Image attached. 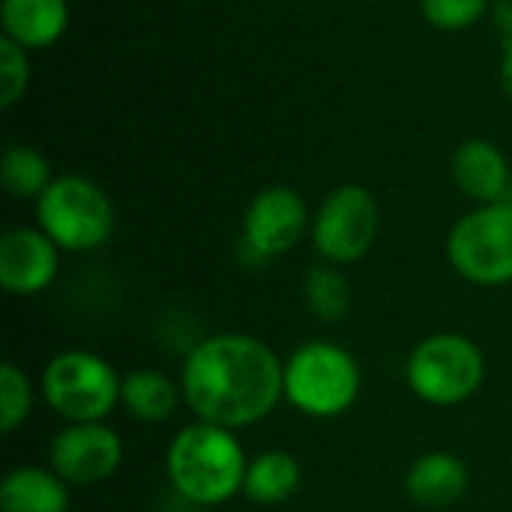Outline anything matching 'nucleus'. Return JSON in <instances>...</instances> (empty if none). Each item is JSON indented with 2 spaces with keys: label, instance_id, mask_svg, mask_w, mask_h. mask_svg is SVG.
I'll use <instances>...</instances> for the list:
<instances>
[{
  "label": "nucleus",
  "instance_id": "20",
  "mask_svg": "<svg viewBox=\"0 0 512 512\" xmlns=\"http://www.w3.org/2000/svg\"><path fill=\"white\" fill-rule=\"evenodd\" d=\"M33 408V384L15 363L0 366V432H18Z\"/></svg>",
  "mask_w": 512,
  "mask_h": 512
},
{
  "label": "nucleus",
  "instance_id": "19",
  "mask_svg": "<svg viewBox=\"0 0 512 512\" xmlns=\"http://www.w3.org/2000/svg\"><path fill=\"white\" fill-rule=\"evenodd\" d=\"M306 309L321 321H342L351 309V285L336 270V264L312 267L303 279Z\"/></svg>",
  "mask_w": 512,
  "mask_h": 512
},
{
  "label": "nucleus",
  "instance_id": "10",
  "mask_svg": "<svg viewBox=\"0 0 512 512\" xmlns=\"http://www.w3.org/2000/svg\"><path fill=\"white\" fill-rule=\"evenodd\" d=\"M309 228V207L291 186L261 189L243 216V249L261 261L288 255Z\"/></svg>",
  "mask_w": 512,
  "mask_h": 512
},
{
  "label": "nucleus",
  "instance_id": "23",
  "mask_svg": "<svg viewBox=\"0 0 512 512\" xmlns=\"http://www.w3.org/2000/svg\"><path fill=\"white\" fill-rule=\"evenodd\" d=\"M492 21L504 33V39H512V0H492Z\"/></svg>",
  "mask_w": 512,
  "mask_h": 512
},
{
  "label": "nucleus",
  "instance_id": "7",
  "mask_svg": "<svg viewBox=\"0 0 512 512\" xmlns=\"http://www.w3.org/2000/svg\"><path fill=\"white\" fill-rule=\"evenodd\" d=\"M447 261L471 285H510L512 204L492 201L465 213L447 237Z\"/></svg>",
  "mask_w": 512,
  "mask_h": 512
},
{
  "label": "nucleus",
  "instance_id": "15",
  "mask_svg": "<svg viewBox=\"0 0 512 512\" xmlns=\"http://www.w3.org/2000/svg\"><path fill=\"white\" fill-rule=\"evenodd\" d=\"M0 512H69V486L45 465L12 468L0 483Z\"/></svg>",
  "mask_w": 512,
  "mask_h": 512
},
{
  "label": "nucleus",
  "instance_id": "12",
  "mask_svg": "<svg viewBox=\"0 0 512 512\" xmlns=\"http://www.w3.org/2000/svg\"><path fill=\"white\" fill-rule=\"evenodd\" d=\"M471 486L468 465L447 450H432L414 459V465L405 474V492L414 504L444 510L465 498Z\"/></svg>",
  "mask_w": 512,
  "mask_h": 512
},
{
  "label": "nucleus",
  "instance_id": "24",
  "mask_svg": "<svg viewBox=\"0 0 512 512\" xmlns=\"http://www.w3.org/2000/svg\"><path fill=\"white\" fill-rule=\"evenodd\" d=\"M501 84L504 93L512 102V39H504V54H501Z\"/></svg>",
  "mask_w": 512,
  "mask_h": 512
},
{
  "label": "nucleus",
  "instance_id": "11",
  "mask_svg": "<svg viewBox=\"0 0 512 512\" xmlns=\"http://www.w3.org/2000/svg\"><path fill=\"white\" fill-rule=\"evenodd\" d=\"M60 270V249L42 228H9L0 237V285L6 294H42Z\"/></svg>",
  "mask_w": 512,
  "mask_h": 512
},
{
  "label": "nucleus",
  "instance_id": "16",
  "mask_svg": "<svg viewBox=\"0 0 512 512\" xmlns=\"http://www.w3.org/2000/svg\"><path fill=\"white\" fill-rule=\"evenodd\" d=\"M180 402H183L180 381L168 378L159 369H135L123 375L120 405L138 423H147V426L165 423L177 411Z\"/></svg>",
  "mask_w": 512,
  "mask_h": 512
},
{
  "label": "nucleus",
  "instance_id": "18",
  "mask_svg": "<svg viewBox=\"0 0 512 512\" xmlns=\"http://www.w3.org/2000/svg\"><path fill=\"white\" fill-rule=\"evenodd\" d=\"M0 180L12 198L39 201L42 192L54 183V174H51V162L36 147L15 144V147H6L0 159Z\"/></svg>",
  "mask_w": 512,
  "mask_h": 512
},
{
  "label": "nucleus",
  "instance_id": "14",
  "mask_svg": "<svg viewBox=\"0 0 512 512\" xmlns=\"http://www.w3.org/2000/svg\"><path fill=\"white\" fill-rule=\"evenodd\" d=\"M3 36L27 51L51 48L69 27L66 0H3L0 6Z\"/></svg>",
  "mask_w": 512,
  "mask_h": 512
},
{
  "label": "nucleus",
  "instance_id": "13",
  "mask_svg": "<svg viewBox=\"0 0 512 512\" xmlns=\"http://www.w3.org/2000/svg\"><path fill=\"white\" fill-rule=\"evenodd\" d=\"M450 171H453L456 186L480 204L501 201V195L510 183V162H507L504 150L486 138L462 141L453 153Z\"/></svg>",
  "mask_w": 512,
  "mask_h": 512
},
{
  "label": "nucleus",
  "instance_id": "17",
  "mask_svg": "<svg viewBox=\"0 0 512 512\" xmlns=\"http://www.w3.org/2000/svg\"><path fill=\"white\" fill-rule=\"evenodd\" d=\"M300 483H303V468H300L297 456H291L285 450H267V453H258L255 459H249L246 477H243V495L252 504L276 507V504H285L288 498H294Z\"/></svg>",
  "mask_w": 512,
  "mask_h": 512
},
{
  "label": "nucleus",
  "instance_id": "8",
  "mask_svg": "<svg viewBox=\"0 0 512 512\" xmlns=\"http://www.w3.org/2000/svg\"><path fill=\"white\" fill-rule=\"evenodd\" d=\"M378 231V198L360 183H345L333 189L312 219V243L318 255L336 267L357 264L360 258H366L378 240Z\"/></svg>",
  "mask_w": 512,
  "mask_h": 512
},
{
  "label": "nucleus",
  "instance_id": "4",
  "mask_svg": "<svg viewBox=\"0 0 512 512\" xmlns=\"http://www.w3.org/2000/svg\"><path fill=\"white\" fill-rule=\"evenodd\" d=\"M411 393L435 408H453L474 399L486 381L480 345L462 333H435L414 345L405 363Z\"/></svg>",
  "mask_w": 512,
  "mask_h": 512
},
{
  "label": "nucleus",
  "instance_id": "1",
  "mask_svg": "<svg viewBox=\"0 0 512 512\" xmlns=\"http://www.w3.org/2000/svg\"><path fill=\"white\" fill-rule=\"evenodd\" d=\"M180 390L195 420L249 429L285 399V363L249 333H216L195 342L180 369Z\"/></svg>",
  "mask_w": 512,
  "mask_h": 512
},
{
  "label": "nucleus",
  "instance_id": "3",
  "mask_svg": "<svg viewBox=\"0 0 512 512\" xmlns=\"http://www.w3.org/2000/svg\"><path fill=\"white\" fill-rule=\"evenodd\" d=\"M363 375L351 351L336 342L315 339L303 342L285 360V399L294 411L333 420L354 408L360 399Z\"/></svg>",
  "mask_w": 512,
  "mask_h": 512
},
{
  "label": "nucleus",
  "instance_id": "2",
  "mask_svg": "<svg viewBox=\"0 0 512 512\" xmlns=\"http://www.w3.org/2000/svg\"><path fill=\"white\" fill-rule=\"evenodd\" d=\"M246 465L237 435L204 420L183 426L165 450L171 489L195 507H219L240 495Z\"/></svg>",
  "mask_w": 512,
  "mask_h": 512
},
{
  "label": "nucleus",
  "instance_id": "6",
  "mask_svg": "<svg viewBox=\"0 0 512 512\" xmlns=\"http://www.w3.org/2000/svg\"><path fill=\"white\" fill-rule=\"evenodd\" d=\"M114 204L99 183L81 174L54 177L36 201V228H42L60 252H93L114 234Z\"/></svg>",
  "mask_w": 512,
  "mask_h": 512
},
{
  "label": "nucleus",
  "instance_id": "22",
  "mask_svg": "<svg viewBox=\"0 0 512 512\" xmlns=\"http://www.w3.org/2000/svg\"><path fill=\"white\" fill-rule=\"evenodd\" d=\"M30 87V57L27 48L0 36V105L12 108L24 99Z\"/></svg>",
  "mask_w": 512,
  "mask_h": 512
},
{
  "label": "nucleus",
  "instance_id": "21",
  "mask_svg": "<svg viewBox=\"0 0 512 512\" xmlns=\"http://www.w3.org/2000/svg\"><path fill=\"white\" fill-rule=\"evenodd\" d=\"M492 9V0H420L423 18L438 30H468L474 27L486 12Z\"/></svg>",
  "mask_w": 512,
  "mask_h": 512
},
{
  "label": "nucleus",
  "instance_id": "5",
  "mask_svg": "<svg viewBox=\"0 0 512 512\" xmlns=\"http://www.w3.org/2000/svg\"><path fill=\"white\" fill-rule=\"evenodd\" d=\"M123 378L93 351H60L39 378V393L63 423H105L120 405Z\"/></svg>",
  "mask_w": 512,
  "mask_h": 512
},
{
  "label": "nucleus",
  "instance_id": "9",
  "mask_svg": "<svg viewBox=\"0 0 512 512\" xmlns=\"http://www.w3.org/2000/svg\"><path fill=\"white\" fill-rule=\"evenodd\" d=\"M123 465V441L108 423H66L51 447L48 468L69 489H90L114 477Z\"/></svg>",
  "mask_w": 512,
  "mask_h": 512
}]
</instances>
